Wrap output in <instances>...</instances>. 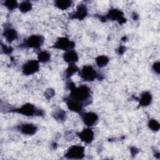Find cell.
<instances>
[{
	"mask_svg": "<svg viewBox=\"0 0 160 160\" xmlns=\"http://www.w3.org/2000/svg\"><path fill=\"white\" fill-rule=\"evenodd\" d=\"M71 99L78 101L86 106L92 101L91 89L86 85H81L79 87H74L71 90L69 97Z\"/></svg>",
	"mask_w": 160,
	"mask_h": 160,
	"instance_id": "obj_1",
	"label": "cell"
},
{
	"mask_svg": "<svg viewBox=\"0 0 160 160\" xmlns=\"http://www.w3.org/2000/svg\"><path fill=\"white\" fill-rule=\"evenodd\" d=\"M18 113L23 114L26 116H43L44 112L42 109H38L31 103H26L18 109H15Z\"/></svg>",
	"mask_w": 160,
	"mask_h": 160,
	"instance_id": "obj_2",
	"label": "cell"
},
{
	"mask_svg": "<svg viewBox=\"0 0 160 160\" xmlns=\"http://www.w3.org/2000/svg\"><path fill=\"white\" fill-rule=\"evenodd\" d=\"M80 75L82 79L86 82H92L95 79L99 78V74L91 66H84L80 71Z\"/></svg>",
	"mask_w": 160,
	"mask_h": 160,
	"instance_id": "obj_3",
	"label": "cell"
},
{
	"mask_svg": "<svg viewBox=\"0 0 160 160\" xmlns=\"http://www.w3.org/2000/svg\"><path fill=\"white\" fill-rule=\"evenodd\" d=\"M64 156L68 159H82L84 156V147L79 145L72 146L68 149Z\"/></svg>",
	"mask_w": 160,
	"mask_h": 160,
	"instance_id": "obj_4",
	"label": "cell"
},
{
	"mask_svg": "<svg viewBox=\"0 0 160 160\" xmlns=\"http://www.w3.org/2000/svg\"><path fill=\"white\" fill-rule=\"evenodd\" d=\"M44 43V38L41 35L33 34L30 36L22 44L24 47L38 49Z\"/></svg>",
	"mask_w": 160,
	"mask_h": 160,
	"instance_id": "obj_5",
	"label": "cell"
},
{
	"mask_svg": "<svg viewBox=\"0 0 160 160\" xmlns=\"http://www.w3.org/2000/svg\"><path fill=\"white\" fill-rule=\"evenodd\" d=\"M74 42L69 40L66 37L59 38L53 45V48L58 49L64 50L66 51L72 49L74 48Z\"/></svg>",
	"mask_w": 160,
	"mask_h": 160,
	"instance_id": "obj_6",
	"label": "cell"
},
{
	"mask_svg": "<svg viewBox=\"0 0 160 160\" xmlns=\"http://www.w3.org/2000/svg\"><path fill=\"white\" fill-rule=\"evenodd\" d=\"M39 69V61L38 60H29L25 62L22 67V71L24 75L29 76L38 72Z\"/></svg>",
	"mask_w": 160,
	"mask_h": 160,
	"instance_id": "obj_7",
	"label": "cell"
},
{
	"mask_svg": "<svg viewBox=\"0 0 160 160\" xmlns=\"http://www.w3.org/2000/svg\"><path fill=\"white\" fill-rule=\"evenodd\" d=\"M123 15L124 14L121 10L113 8L108 11L106 17L108 19L117 21L119 24H123L126 22V19L124 18Z\"/></svg>",
	"mask_w": 160,
	"mask_h": 160,
	"instance_id": "obj_8",
	"label": "cell"
},
{
	"mask_svg": "<svg viewBox=\"0 0 160 160\" xmlns=\"http://www.w3.org/2000/svg\"><path fill=\"white\" fill-rule=\"evenodd\" d=\"M82 120L88 127L95 125L98 120V116L94 112H86L82 114Z\"/></svg>",
	"mask_w": 160,
	"mask_h": 160,
	"instance_id": "obj_9",
	"label": "cell"
},
{
	"mask_svg": "<svg viewBox=\"0 0 160 160\" xmlns=\"http://www.w3.org/2000/svg\"><path fill=\"white\" fill-rule=\"evenodd\" d=\"M77 135L82 141L87 144L92 142L94 139V131L89 128L84 129L81 132H78Z\"/></svg>",
	"mask_w": 160,
	"mask_h": 160,
	"instance_id": "obj_10",
	"label": "cell"
},
{
	"mask_svg": "<svg viewBox=\"0 0 160 160\" xmlns=\"http://www.w3.org/2000/svg\"><path fill=\"white\" fill-rule=\"evenodd\" d=\"M66 102L68 109L71 111L78 113H82L83 107L84 106L82 103L69 98H66Z\"/></svg>",
	"mask_w": 160,
	"mask_h": 160,
	"instance_id": "obj_11",
	"label": "cell"
},
{
	"mask_svg": "<svg viewBox=\"0 0 160 160\" xmlns=\"http://www.w3.org/2000/svg\"><path fill=\"white\" fill-rule=\"evenodd\" d=\"M18 130L25 135H33L38 130L37 126L31 123H22L18 126Z\"/></svg>",
	"mask_w": 160,
	"mask_h": 160,
	"instance_id": "obj_12",
	"label": "cell"
},
{
	"mask_svg": "<svg viewBox=\"0 0 160 160\" xmlns=\"http://www.w3.org/2000/svg\"><path fill=\"white\" fill-rule=\"evenodd\" d=\"M3 36L8 42H11L18 38V32L10 24L5 25Z\"/></svg>",
	"mask_w": 160,
	"mask_h": 160,
	"instance_id": "obj_13",
	"label": "cell"
},
{
	"mask_svg": "<svg viewBox=\"0 0 160 160\" xmlns=\"http://www.w3.org/2000/svg\"><path fill=\"white\" fill-rule=\"evenodd\" d=\"M87 14H88V10H87L86 6L84 4H79L77 8L76 11L71 14V18L78 19L79 20H82L84 18H86Z\"/></svg>",
	"mask_w": 160,
	"mask_h": 160,
	"instance_id": "obj_14",
	"label": "cell"
},
{
	"mask_svg": "<svg viewBox=\"0 0 160 160\" xmlns=\"http://www.w3.org/2000/svg\"><path fill=\"white\" fill-rule=\"evenodd\" d=\"M63 58L64 60L69 64L75 63L79 59L77 52L73 49L66 51L63 55Z\"/></svg>",
	"mask_w": 160,
	"mask_h": 160,
	"instance_id": "obj_15",
	"label": "cell"
},
{
	"mask_svg": "<svg viewBox=\"0 0 160 160\" xmlns=\"http://www.w3.org/2000/svg\"><path fill=\"white\" fill-rule=\"evenodd\" d=\"M152 95L151 94L148 92V91H145L143 92L140 98L139 99V106H142V107H146L151 104L152 102Z\"/></svg>",
	"mask_w": 160,
	"mask_h": 160,
	"instance_id": "obj_16",
	"label": "cell"
},
{
	"mask_svg": "<svg viewBox=\"0 0 160 160\" xmlns=\"http://www.w3.org/2000/svg\"><path fill=\"white\" fill-rule=\"evenodd\" d=\"M52 116L58 122H63L66 118V112L60 108L56 109L52 112Z\"/></svg>",
	"mask_w": 160,
	"mask_h": 160,
	"instance_id": "obj_17",
	"label": "cell"
},
{
	"mask_svg": "<svg viewBox=\"0 0 160 160\" xmlns=\"http://www.w3.org/2000/svg\"><path fill=\"white\" fill-rule=\"evenodd\" d=\"M79 68L78 66L75 64V63L69 64L67 69L65 70L64 72V76L66 78H69L71 76H72L74 73L79 71Z\"/></svg>",
	"mask_w": 160,
	"mask_h": 160,
	"instance_id": "obj_18",
	"label": "cell"
},
{
	"mask_svg": "<svg viewBox=\"0 0 160 160\" xmlns=\"http://www.w3.org/2000/svg\"><path fill=\"white\" fill-rule=\"evenodd\" d=\"M72 2L69 0H58L54 2V4L59 9L65 10L71 6Z\"/></svg>",
	"mask_w": 160,
	"mask_h": 160,
	"instance_id": "obj_19",
	"label": "cell"
},
{
	"mask_svg": "<svg viewBox=\"0 0 160 160\" xmlns=\"http://www.w3.org/2000/svg\"><path fill=\"white\" fill-rule=\"evenodd\" d=\"M51 59V54L47 51H41L38 54V61L40 62L45 63Z\"/></svg>",
	"mask_w": 160,
	"mask_h": 160,
	"instance_id": "obj_20",
	"label": "cell"
},
{
	"mask_svg": "<svg viewBox=\"0 0 160 160\" xmlns=\"http://www.w3.org/2000/svg\"><path fill=\"white\" fill-rule=\"evenodd\" d=\"M32 3L28 1H24L21 2L18 6V8H19L20 11H21L22 12H24V13L28 12L29 11H31L32 9Z\"/></svg>",
	"mask_w": 160,
	"mask_h": 160,
	"instance_id": "obj_21",
	"label": "cell"
},
{
	"mask_svg": "<svg viewBox=\"0 0 160 160\" xmlns=\"http://www.w3.org/2000/svg\"><path fill=\"white\" fill-rule=\"evenodd\" d=\"M96 63L99 68H103L109 62V58L104 55L99 56L96 58Z\"/></svg>",
	"mask_w": 160,
	"mask_h": 160,
	"instance_id": "obj_22",
	"label": "cell"
},
{
	"mask_svg": "<svg viewBox=\"0 0 160 160\" xmlns=\"http://www.w3.org/2000/svg\"><path fill=\"white\" fill-rule=\"evenodd\" d=\"M148 125L149 128L152 131H158L160 128V124L159 122L154 119H149Z\"/></svg>",
	"mask_w": 160,
	"mask_h": 160,
	"instance_id": "obj_23",
	"label": "cell"
},
{
	"mask_svg": "<svg viewBox=\"0 0 160 160\" xmlns=\"http://www.w3.org/2000/svg\"><path fill=\"white\" fill-rule=\"evenodd\" d=\"M4 5L6 7L9 11H12L17 8L19 6L17 1L15 0H8L4 2Z\"/></svg>",
	"mask_w": 160,
	"mask_h": 160,
	"instance_id": "obj_24",
	"label": "cell"
},
{
	"mask_svg": "<svg viewBox=\"0 0 160 160\" xmlns=\"http://www.w3.org/2000/svg\"><path fill=\"white\" fill-rule=\"evenodd\" d=\"M54 91L52 89H48L46 91H45V93H44V95H45V97L46 98V99H51L52 97H53L54 96Z\"/></svg>",
	"mask_w": 160,
	"mask_h": 160,
	"instance_id": "obj_25",
	"label": "cell"
},
{
	"mask_svg": "<svg viewBox=\"0 0 160 160\" xmlns=\"http://www.w3.org/2000/svg\"><path fill=\"white\" fill-rule=\"evenodd\" d=\"M159 68H160V63L159 61L155 62L152 65V69L153 71L157 73L158 74H159Z\"/></svg>",
	"mask_w": 160,
	"mask_h": 160,
	"instance_id": "obj_26",
	"label": "cell"
},
{
	"mask_svg": "<svg viewBox=\"0 0 160 160\" xmlns=\"http://www.w3.org/2000/svg\"><path fill=\"white\" fill-rule=\"evenodd\" d=\"M2 51L4 52V54H9L12 52V49L11 47H8L5 45H2Z\"/></svg>",
	"mask_w": 160,
	"mask_h": 160,
	"instance_id": "obj_27",
	"label": "cell"
},
{
	"mask_svg": "<svg viewBox=\"0 0 160 160\" xmlns=\"http://www.w3.org/2000/svg\"><path fill=\"white\" fill-rule=\"evenodd\" d=\"M119 54H122L124 51H125V49H126V48L124 47V46H121V47H120L119 48Z\"/></svg>",
	"mask_w": 160,
	"mask_h": 160,
	"instance_id": "obj_28",
	"label": "cell"
}]
</instances>
